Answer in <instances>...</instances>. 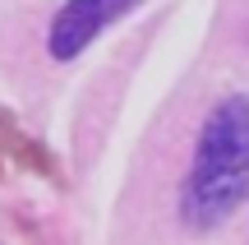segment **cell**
I'll return each instance as SVG.
<instances>
[{
  "label": "cell",
  "instance_id": "1",
  "mask_svg": "<svg viewBox=\"0 0 249 245\" xmlns=\"http://www.w3.org/2000/svg\"><path fill=\"white\" fill-rule=\"evenodd\" d=\"M249 199V97L231 93L208 111L198 130V148L189 176L180 185V218L185 227H222Z\"/></svg>",
  "mask_w": 249,
  "mask_h": 245
},
{
  "label": "cell",
  "instance_id": "2",
  "mask_svg": "<svg viewBox=\"0 0 249 245\" xmlns=\"http://www.w3.org/2000/svg\"><path fill=\"white\" fill-rule=\"evenodd\" d=\"M139 0H65L60 14L51 19V33H46V51L51 60H74L79 51H88V42H97L120 14Z\"/></svg>",
  "mask_w": 249,
  "mask_h": 245
}]
</instances>
